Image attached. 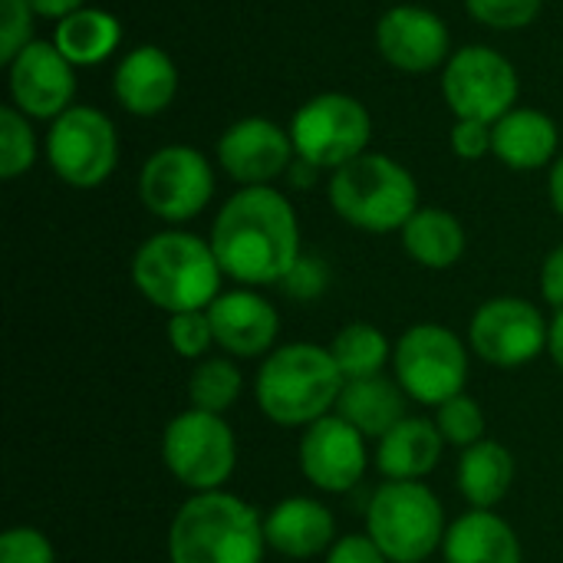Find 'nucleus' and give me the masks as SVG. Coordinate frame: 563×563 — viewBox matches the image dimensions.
I'll return each mask as SVG.
<instances>
[{
  "label": "nucleus",
  "mask_w": 563,
  "mask_h": 563,
  "mask_svg": "<svg viewBox=\"0 0 563 563\" xmlns=\"http://www.w3.org/2000/svg\"><path fill=\"white\" fill-rule=\"evenodd\" d=\"M468 343L478 360L501 369H518L548 353L551 323L521 297H495L475 310L468 323Z\"/></svg>",
  "instance_id": "11"
},
{
  "label": "nucleus",
  "mask_w": 563,
  "mask_h": 563,
  "mask_svg": "<svg viewBox=\"0 0 563 563\" xmlns=\"http://www.w3.org/2000/svg\"><path fill=\"white\" fill-rule=\"evenodd\" d=\"M40 16H69V13H76L79 7H82V0H26Z\"/></svg>",
  "instance_id": "40"
},
{
  "label": "nucleus",
  "mask_w": 563,
  "mask_h": 563,
  "mask_svg": "<svg viewBox=\"0 0 563 563\" xmlns=\"http://www.w3.org/2000/svg\"><path fill=\"white\" fill-rule=\"evenodd\" d=\"M0 563H56L49 538L36 528H10L0 538Z\"/></svg>",
  "instance_id": "34"
},
{
  "label": "nucleus",
  "mask_w": 563,
  "mask_h": 563,
  "mask_svg": "<svg viewBox=\"0 0 563 563\" xmlns=\"http://www.w3.org/2000/svg\"><path fill=\"white\" fill-rule=\"evenodd\" d=\"M465 7L485 26L521 30V26H528L538 16L541 0H465Z\"/></svg>",
  "instance_id": "33"
},
{
  "label": "nucleus",
  "mask_w": 563,
  "mask_h": 563,
  "mask_svg": "<svg viewBox=\"0 0 563 563\" xmlns=\"http://www.w3.org/2000/svg\"><path fill=\"white\" fill-rule=\"evenodd\" d=\"M369 112L343 92H323L303 102L290 122L294 152L313 168H343L369 145Z\"/></svg>",
  "instance_id": "9"
},
{
  "label": "nucleus",
  "mask_w": 563,
  "mask_h": 563,
  "mask_svg": "<svg viewBox=\"0 0 563 563\" xmlns=\"http://www.w3.org/2000/svg\"><path fill=\"white\" fill-rule=\"evenodd\" d=\"M442 554L445 563H525L515 528L495 511L478 508L465 511L449 525Z\"/></svg>",
  "instance_id": "20"
},
{
  "label": "nucleus",
  "mask_w": 563,
  "mask_h": 563,
  "mask_svg": "<svg viewBox=\"0 0 563 563\" xmlns=\"http://www.w3.org/2000/svg\"><path fill=\"white\" fill-rule=\"evenodd\" d=\"M330 205L353 228L386 234L402 231L406 221L419 211L416 178L386 155H360L333 172Z\"/></svg>",
  "instance_id": "5"
},
{
  "label": "nucleus",
  "mask_w": 563,
  "mask_h": 563,
  "mask_svg": "<svg viewBox=\"0 0 563 563\" xmlns=\"http://www.w3.org/2000/svg\"><path fill=\"white\" fill-rule=\"evenodd\" d=\"M221 277L224 271L214 247L185 231H162L132 257V280L139 294L168 317L208 310L221 297Z\"/></svg>",
  "instance_id": "3"
},
{
  "label": "nucleus",
  "mask_w": 563,
  "mask_h": 563,
  "mask_svg": "<svg viewBox=\"0 0 563 563\" xmlns=\"http://www.w3.org/2000/svg\"><path fill=\"white\" fill-rule=\"evenodd\" d=\"M208 320L214 330V346H221L231 360H257L274 353L280 317L261 294L228 290L208 307Z\"/></svg>",
  "instance_id": "16"
},
{
  "label": "nucleus",
  "mask_w": 563,
  "mask_h": 563,
  "mask_svg": "<svg viewBox=\"0 0 563 563\" xmlns=\"http://www.w3.org/2000/svg\"><path fill=\"white\" fill-rule=\"evenodd\" d=\"M162 462L195 495L221 492L238 468V442L224 416L188 409L165 426Z\"/></svg>",
  "instance_id": "7"
},
{
  "label": "nucleus",
  "mask_w": 563,
  "mask_h": 563,
  "mask_svg": "<svg viewBox=\"0 0 563 563\" xmlns=\"http://www.w3.org/2000/svg\"><path fill=\"white\" fill-rule=\"evenodd\" d=\"M366 534L383 548L389 563H422L449 534L442 501L422 482H386L373 492Z\"/></svg>",
  "instance_id": "6"
},
{
  "label": "nucleus",
  "mask_w": 563,
  "mask_h": 563,
  "mask_svg": "<svg viewBox=\"0 0 563 563\" xmlns=\"http://www.w3.org/2000/svg\"><path fill=\"white\" fill-rule=\"evenodd\" d=\"M541 294L551 307L563 310V244L554 247L541 267Z\"/></svg>",
  "instance_id": "39"
},
{
  "label": "nucleus",
  "mask_w": 563,
  "mask_h": 563,
  "mask_svg": "<svg viewBox=\"0 0 563 563\" xmlns=\"http://www.w3.org/2000/svg\"><path fill=\"white\" fill-rule=\"evenodd\" d=\"M264 538L267 548L290 558V561H310L336 544V521L327 505L317 498H284L277 501L264 518Z\"/></svg>",
  "instance_id": "19"
},
{
  "label": "nucleus",
  "mask_w": 563,
  "mask_h": 563,
  "mask_svg": "<svg viewBox=\"0 0 563 563\" xmlns=\"http://www.w3.org/2000/svg\"><path fill=\"white\" fill-rule=\"evenodd\" d=\"M551 201L563 214V155L554 162V172H551Z\"/></svg>",
  "instance_id": "42"
},
{
  "label": "nucleus",
  "mask_w": 563,
  "mask_h": 563,
  "mask_svg": "<svg viewBox=\"0 0 563 563\" xmlns=\"http://www.w3.org/2000/svg\"><path fill=\"white\" fill-rule=\"evenodd\" d=\"M442 92L459 119L495 125L518 99V73L501 53L488 46H465L449 59Z\"/></svg>",
  "instance_id": "12"
},
{
  "label": "nucleus",
  "mask_w": 563,
  "mask_h": 563,
  "mask_svg": "<svg viewBox=\"0 0 563 563\" xmlns=\"http://www.w3.org/2000/svg\"><path fill=\"white\" fill-rule=\"evenodd\" d=\"M327 563H389V558L369 534H346L327 551Z\"/></svg>",
  "instance_id": "38"
},
{
  "label": "nucleus",
  "mask_w": 563,
  "mask_h": 563,
  "mask_svg": "<svg viewBox=\"0 0 563 563\" xmlns=\"http://www.w3.org/2000/svg\"><path fill=\"white\" fill-rule=\"evenodd\" d=\"M241 386H244V376L231 356H205V360H198V366L188 379L191 409L224 416L238 402Z\"/></svg>",
  "instance_id": "29"
},
{
  "label": "nucleus",
  "mask_w": 563,
  "mask_h": 563,
  "mask_svg": "<svg viewBox=\"0 0 563 563\" xmlns=\"http://www.w3.org/2000/svg\"><path fill=\"white\" fill-rule=\"evenodd\" d=\"M290 148L294 139L271 119H241L221 135L218 158L231 178L251 188L277 178L290 165Z\"/></svg>",
  "instance_id": "17"
},
{
  "label": "nucleus",
  "mask_w": 563,
  "mask_h": 563,
  "mask_svg": "<svg viewBox=\"0 0 563 563\" xmlns=\"http://www.w3.org/2000/svg\"><path fill=\"white\" fill-rule=\"evenodd\" d=\"M452 148L465 162H475V158L488 155L495 148L492 125L488 122H478V119H459V125L452 129Z\"/></svg>",
  "instance_id": "37"
},
{
  "label": "nucleus",
  "mask_w": 563,
  "mask_h": 563,
  "mask_svg": "<svg viewBox=\"0 0 563 563\" xmlns=\"http://www.w3.org/2000/svg\"><path fill=\"white\" fill-rule=\"evenodd\" d=\"M445 439L429 419H402L379 439L376 465L389 482H422L442 459Z\"/></svg>",
  "instance_id": "23"
},
{
  "label": "nucleus",
  "mask_w": 563,
  "mask_h": 563,
  "mask_svg": "<svg viewBox=\"0 0 563 563\" xmlns=\"http://www.w3.org/2000/svg\"><path fill=\"white\" fill-rule=\"evenodd\" d=\"M168 343L181 360H205L208 350L214 346V330H211L208 310L168 317Z\"/></svg>",
  "instance_id": "32"
},
{
  "label": "nucleus",
  "mask_w": 563,
  "mask_h": 563,
  "mask_svg": "<svg viewBox=\"0 0 563 563\" xmlns=\"http://www.w3.org/2000/svg\"><path fill=\"white\" fill-rule=\"evenodd\" d=\"M435 426L445 439V445L468 449L485 439V412L472 396H452L435 409Z\"/></svg>",
  "instance_id": "30"
},
{
  "label": "nucleus",
  "mask_w": 563,
  "mask_h": 563,
  "mask_svg": "<svg viewBox=\"0 0 563 563\" xmlns=\"http://www.w3.org/2000/svg\"><path fill=\"white\" fill-rule=\"evenodd\" d=\"M511 485H515V459L501 442L482 439V442L462 449L459 492L472 508L492 511L495 505H501L508 498Z\"/></svg>",
  "instance_id": "25"
},
{
  "label": "nucleus",
  "mask_w": 563,
  "mask_h": 563,
  "mask_svg": "<svg viewBox=\"0 0 563 563\" xmlns=\"http://www.w3.org/2000/svg\"><path fill=\"white\" fill-rule=\"evenodd\" d=\"M211 247L221 271L238 284H280L300 261V224L280 191L251 185L231 195L221 208Z\"/></svg>",
  "instance_id": "1"
},
{
  "label": "nucleus",
  "mask_w": 563,
  "mask_h": 563,
  "mask_svg": "<svg viewBox=\"0 0 563 563\" xmlns=\"http://www.w3.org/2000/svg\"><path fill=\"white\" fill-rule=\"evenodd\" d=\"M343 386L346 379L330 346L287 343L264 356L254 379V399L274 426L307 429L336 412Z\"/></svg>",
  "instance_id": "2"
},
{
  "label": "nucleus",
  "mask_w": 563,
  "mask_h": 563,
  "mask_svg": "<svg viewBox=\"0 0 563 563\" xmlns=\"http://www.w3.org/2000/svg\"><path fill=\"white\" fill-rule=\"evenodd\" d=\"M330 353L343 373V379H366V376H379L383 366L393 360V346L386 340V333L373 323H350L343 327L333 343Z\"/></svg>",
  "instance_id": "28"
},
{
  "label": "nucleus",
  "mask_w": 563,
  "mask_h": 563,
  "mask_svg": "<svg viewBox=\"0 0 563 563\" xmlns=\"http://www.w3.org/2000/svg\"><path fill=\"white\" fill-rule=\"evenodd\" d=\"M33 158H36V145H33V132L26 119L16 109H3L0 112V175L16 178L33 165Z\"/></svg>",
  "instance_id": "31"
},
{
  "label": "nucleus",
  "mask_w": 563,
  "mask_h": 563,
  "mask_svg": "<svg viewBox=\"0 0 563 563\" xmlns=\"http://www.w3.org/2000/svg\"><path fill=\"white\" fill-rule=\"evenodd\" d=\"M46 158L66 185L96 188L115 168V129L99 109L69 106L46 135Z\"/></svg>",
  "instance_id": "10"
},
{
  "label": "nucleus",
  "mask_w": 563,
  "mask_h": 563,
  "mask_svg": "<svg viewBox=\"0 0 563 563\" xmlns=\"http://www.w3.org/2000/svg\"><path fill=\"white\" fill-rule=\"evenodd\" d=\"M330 284V267L320 257H303L290 267V274L280 280V290L294 300H317Z\"/></svg>",
  "instance_id": "35"
},
{
  "label": "nucleus",
  "mask_w": 563,
  "mask_h": 563,
  "mask_svg": "<svg viewBox=\"0 0 563 563\" xmlns=\"http://www.w3.org/2000/svg\"><path fill=\"white\" fill-rule=\"evenodd\" d=\"M30 3L26 0H0V16H3V43H0V59L13 63V56L26 46L30 36Z\"/></svg>",
  "instance_id": "36"
},
{
  "label": "nucleus",
  "mask_w": 563,
  "mask_h": 563,
  "mask_svg": "<svg viewBox=\"0 0 563 563\" xmlns=\"http://www.w3.org/2000/svg\"><path fill=\"white\" fill-rule=\"evenodd\" d=\"M264 548V518L228 492L188 498L168 528L172 563H261Z\"/></svg>",
  "instance_id": "4"
},
{
  "label": "nucleus",
  "mask_w": 563,
  "mask_h": 563,
  "mask_svg": "<svg viewBox=\"0 0 563 563\" xmlns=\"http://www.w3.org/2000/svg\"><path fill=\"white\" fill-rule=\"evenodd\" d=\"M122 40L119 20L106 10L79 7L76 13L63 16L56 23V49L73 63V66H96L102 63Z\"/></svg>",
  "instance_id": "27"
},
{
  "label": "nucleus",
  "mask_w": 563,
  "mask_h": 563,
  "mask_svg": "<svg viewBox=\"0 0 563 563\" xmlns=\"http://www.w3.org/2000/svg\"><path fill=\"white\" fill-rule=\"evenodd\" d=\"M402 247L416 264L445 271L465 254V231L455 214L442 208H419L402 228Z\"/></svg>",
  "instance_id": "26"
},
{
  "label": "nucleus",
  "mask_w": 563,
  "mask_h": 563,
  "mask_svg": "<svg viewBox=\"0 0 563 563\" xmlns=\"http://www.w3.org/2000/svg\"><path fill=\"white\" fill-rule=\"evenodd\" d=\"M336 416H343L366 439L379 442L402 419H409L406 416V389L399 386V379H389L386 373L366 376V379H346L340 402H336Z\"/></svg>",
  "instance_id": "22"
},
{
  "label": "nucleus",
  "mask_w": 563,
  "mask_h": 563,
  "mask_svg": "<svg viewBox=\"0 0 563 563\" xmlns=\"http://www.w3.org/2000/svg\"><path fill=\"white\" fill-rule=\"evenodd\" d=\"M13 102L36 119H59L76 92L73 63L56 49V43L33 40L10 63Z\"/></svg>",
  "instance_id": "15"
},
{
  "label": "nucleus",
  "mask_w": 563,
  "mask_h": 563,
  "mask_svg": "<svg viewBox=\"0 0 563 563\" xmlns=\"http://www.w3.org/2000/svg\"><path fill=\"white\" fill-rule=\"evenodd\" d=\"M300 472L313 488L330 495L356 488L366 475V435L336 412L317 419L300 439Z\"/></svg>",
  "instance_id": "14"
},
{
  "label": "nucleus",
  "mask_w": 563,
  "mask_h": 563,
  "mask_svg": "<svg viewBox=\"0 0 563 563\" xmlns=\"http://www.w3.org/2000/svg\"><path fill=\"white\" fill-rule=\"evenodd\" d=\"M178 92V69L158 46L132 49L115 69V96L135 115L162 112Z\"/></svg>",
  "instance_id": "21"
},
{
  "label": "nucleus",
  "mask_w": 563,
  "mask_h": 563,
  "mask_svg": "<svg viewBox=\"0 0 563 563\" xmlns=\"http://www.w3.org/2000/svg\"><path fill=\"white\" fill-rule=\"evenodd\" d=\"M139 191L155 218L191 221L208 208L214 195V175L198 148L168 145L145 162Z\"/></svg>",
  "instance_id": "13"
},
{
  "label": "nucleus",
  "mask_w": 563,
  "mask_h": 563,
  "mask_svg": "<svg viewBox=\"0 0 563 563\" xmlns=\"http://www.w3.org/2000/svg\"><path fill=\"white\" fill-rule=\"evenodd\" d=\"M492 152L518 172L548 165L558 148V125L538 109H511L492 125Z\"/></svg>",
  "instance_id": "24"
},
{
  "label": "nucleus",
  "mask_w": 563,
  "mask_h": 563,
  "mask_svg": "<svg viewBox=\"0 0 563 563\" xmlns=\"http://www.w3.org/2000/svg\"><path fill=\"white\" fill-rule=\"evenodd\" d=\"M393 363L406 396L435 409L452 396H462L468 379V350L442 323L409 327L393 350Z\"/></svg>",
  "instance_id": "8"
},
{
  "label": "nucleus",
  "mask_w": 563,
  "mask_h": 563,
  "mask_svg": "<svg viewBox=\"0 0 563 563\" xmlns=\"http://www.w3.org/2000/svg\"><path fill=\"white\" fill-rule=\"evenodd\" d=\"M548 353L554 356V363L563 369V310H558L554 323H551V343H548Z\"/></svg>",
  "instance_id": "41"
},
{
  "label": "nucleus",
  "mask_w": 563,
  "mask_h": 563,
  "mask_svg": "<svg viewBox=\"0 0 563 563\" xmlns=\"http://www.w3.org/2000/svg\"><path fill=\"white\" fill-rule=\"evenodd\" d=\"M376 43L386 63L406 73H426L435 69L449 53V30L445 23L422 7H393L379 26Z\"/></svg>",
  "instance_id": "18"
}]
</instances>
